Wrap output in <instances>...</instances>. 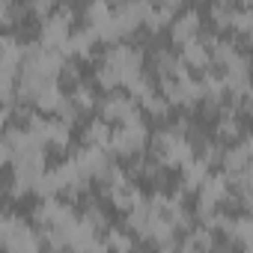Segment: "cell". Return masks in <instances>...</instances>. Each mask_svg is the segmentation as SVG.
<instances>
[{
	"label": "cell",
	"mask_w": 253,
	"mask_h": 253,
	"mask_svg": "<svg viewBox=\"0 0 253 253\" xmlns=\"http://www.w3.org/2000/svg\"><path fill=\"white\" fill-rule=\"evenodd\" d=\"M0 244H3L6 253H33L42 247V241L24 223V217H15V214H6L0 220Z\"/></svg>",
	"instance_id": "obj_1"
},
{
	"label": "cell",
	"mask_w": 253,
	"mask_h": 253,
	"mask_svg": "<svg viewBox=\"0 0 253 253\" xmlns=\"http://www.w3.org/2000/svg\"><path fill=\"white\" fill-rule=\"evenodd\" d=\"M143 146H146V122H143V116L137 113V116H131L128 122H122L119 131H113L110 149L119 152V155H134V152H140Z\"/></svg>",
	"instance_id": "obj_2"
},
{
	"label": "cell",
	"mask_w": 253,
	"mask_h": 253,
	"mask_svg": "<svg viewBox=\"0 0 253 253\" xmlns=\"http://www.w3.org/2000/svg\"><path fill=\"white\" fill-rule=\"evenodd\" d=\"M36 223L48 232H57V229H66L69 223H75V211H72V206H66L54 197H45L42 206L36 209Z\"/></svg>",
	"instance_id": "obj_3"
},
{
	"label": "cell",
	"mask_w": 253,
	"mask_h": 253,
	"mask_svg": "<svg viewBox=\"0 0 253 253\" xmlns=\"http://www.w3.org/2000/svg\"><path fill=\"white\" fill-rule=\"evenodd\" d=\"M140 63H143V57H140L134 48H125V45L113 48V51L104 57V66H107V69H113V72H116V78H119L122 84H128L134 75H140V72H143V69H140Z\"/></svg>",
	"instance_id": "obj_4"
},
{
	"label": "cell",
	"mask_w": 253,
	"mask_h": 253,
	"mask_svg": "<svg viewBox=\"0 0 253 253\" xmlns=\"http://www.w3.org/2000/svg\"><path fill=\"white\" fill-rule=\"evenodd\" d=\"M75 161H78V167H81V173L86 176V179H104L107 176V170H110V161H107V155H104V149L101 146H86V149H81L78 155H75Z\"/></svg>",
	"instance_id": "obj_5"
},
{
	"label": "cell",
	"mask_w": 253,
	"mask_h": 253,
	"mask_svg": "<svg viewBox=\"0 0 253 253\" xmlns=\"http://www.w3.org/2000/svg\"><path fill=\"white\" fill-rule=\"evenodd\" d=\"M229 197V179L226 176H206V182L200 185V211L217 209L223 200Z\"/></svg>",
	"instance_id": "obj_6"
},
{
	"label": "cell",
	"mask_w": 253,
	"mask_h": 253,
	"mask_svg": "<svg viewBox=\"0 0 253 253\" xmlns=\"http://www.w3.org/2000/svg\"><path fill=\"white\" fill-rule=\"evenodd\" d=\"M101 110H104V119H107V122H128L131 116L140 113L134 95H116V92L101 104Z\"/></svg>",
	"instance_id": "obj_7"
},
{
	"label": "cell",
	"mask_w": 253,
	"mask_h": 253,
	"mask_svg": "<svg viewBox=\"0 0 253 253\" xmlns=\"http://www.w3.org/2000/svg\"><path fill=\"white\" fill-rule=\"evenodd\" d=\"M253 161V137H247V140H241L235 149H229L226 155H223V164H226V170H229V176H238L247 164Z\"/></svg>",
	"instance_id": "obj_8"
},
{
	"label": "cell",
	"mask_w": 253,
	"mask_h": 253,
	"mask_svg": "<svg viewBox=\"0 0 253 253\" xmlns=\"http://www.w3.org/2000/svg\"><path fill=\"white\" fill-rule=\"evenodd\" d=\"M200 36V15L191 9V12H185L176 24H173V42L176 45H188V42H194Z\"/></svg>",
	"instance_id": "obj_9"
},
{
	"label": "cell",
	"mask_w": 253,
	"mask_h": 253,
	"mask_svg": "<svg viewBox=\"0 0 253 253\" xmlns=\"http://www.w3.org/2000/svg\"><path fill=\"white\" fill-rule=\"evenodd\" d=\"M206 176H209V161L203 158H191L185 167H182V179H185V188H191V191H200V185L206 182Z\"/></svg>",
	"instance_id": "obj_10"
},
{
	"label": "cell",
	"mask_w": 253,
	"mask_h": 253,
	"mask_svg": "<svg viewBox=\"0 0 253 253\" xmlns=\"http://www.w3.org/2000/svg\"><path fill=\"white\" fill-rule=\"evenodd\" d=\"M185 51H182V60L191 66V69H206L209 63H211V51L203 45V42H188V45H182Z\"/></svg>",
	"instance_id": "obj_11"
},
{
	"label": "cell",
	"mask_w": 253,
	"mask_h": 253,
	"mask_svg": "<svg viewBox=\"0 0 253 253\" xmlns=\"http://www.w3.org/2000/svg\"><path fill=\"white\" fill-rule=\"evenodd\" d=\"M63 101H66V98H63V92H60V86H57L54 81H48V84L36 92V98H33V104H36L39 110H60Z\"/></svg>",
	"instance_id": "obj_12"
},
{
	"label": "cell",
	"mask_w": 253,
	"mask_h": 253,
	"mask_svg": "<svg viewBox=\"0 0 253 253\" xmlns=\"http://www.w3.org/2000/svg\"><path fill=\"white\" fill-rule=\"evenodd\" d=\"M110 18H113V9L107 6V0H92V3L86 6V24H89V30H101L104 24H110Z\"/></svg>",
	"instance_id": "obj_13"
},
{
	"label": "cell",
	"mask_w": 253,
	"mask_h": 253,
	"mask_svg": "<svg viewBox=\"0 0 253 253\" xmlns=\"http://www.w3.org/2000/svg\"><path fill=\"white\" fill-rule=\"evenodd\" d=\"M238 244H244V247H253V217H238V220H226V226H223Z\"/></svg>",
	"instance_id": "obj_14"
},
{
	"label": "cell",
	"mask_w": 253,
	"mask_h": 253,
	"mask_svg": "<svg viewBox=\"0 0 253 253\" xmlns=\"http://www.w3.org/2000/svg\"><path fill=\"white\" fill-rule=\"evenodd\" d=\"M86 143L101 146V149H110V143H113V131L107 128V119H98V122L89 125V128H86Z\"/></svg>",
	"instance_id": "obj_15"
},
{
	"label": "cell",
	"mask_w": 253,
	"mask_h": 253,
	"mask_svg": "<svg viewBox=\"0 0 253 253\" xmlns=\"http://www.w3.org/2000/svg\"><path fill=\"white\" fill-rule=\"evenodd\" d=\"M170 21H173V9L164 6V3H161L158 9H149V12H146V27H149V30H161V27H167Z\"/></svg>",
	"instance_id": "obj_16"
},
{
	"label": "cell",
	"mask_w": 253,
	"mask_h": 253,
	"mask_svg": "<svg viewBox=\"0 0 253 253\" xmlns=\"http://www.w3.org/2000/svg\"><path fill=\"white\" fill-rule=\"evenodd\" d=\"M241 134V122H238V116H223L220 122H217V137H223V140H232V137H238Z\"/></svg>",
	"instance_id": "obj_17"
},
{
	"label": "cell",
	"mask_w": 253,
	"mask_h": 253,
	"mask_svg": "<svg viewBox=\"0 0 253 253\" xmlns=\"http://www.w3.org/2000/svg\"><path fill=\"white\" fill-rule=\"evenodd\" d=\"M232 30H238V33H250L253 30V9H235L232 12V24H229Z\"/></svg>",
	"instance_id": "obj_18"
},
{
	"label": "cell",
	"mask_w": 253,
	"mask_h": 253,
	"mask_svg": "<svg viewBox=\"0 0 253 253\" xmlns=\"http://www.w3.org/2000/svg\"><path fill=\"white\" fill-rule=\"evenodd\" d=\"M214 244V238H211V229L206 226V229H197L194 235H188L185 241H182V247H211Z\"/></svg>",
	"instance_id": "obj_19"
},
{
	"label": "cell",
	"mask_w": 253,
	"mask_h": 253,
	"mask_svg": "<svg viewBox=\"0 0 253 253\" xmlns=\"http://www.w3.org/2000/svg\"><path fill=\"white\" fill-rule=\"evenodd\" d=\"M84 220H86L92 229H104V226H107V217H104V211H101L95 203H89V206H86V211H84Z\"/></svg>",
	"instance_id": "obj_20"
},
{
	"label": "cell",
	"mask_w": 253,
	"mask_h": 253,
	"mask_svg": "<svg viewBox=\"0 0 253 253\" xmlns=\"http://www.w3.org/2000/svg\"><path fill=\"white\" fill-rule=\"evenodd\" d=\"M72 101L78 104V110H89V107L95 104V92H92L89 86H78L75 95H72Z\"/></svg>",
	"instance_id": "obj_21"
},
{
	"label": "cell",
	"mask_w": 253,
	"mask_h": 253,
	"mask_svg": "<svg viewBox=\"0 0 253 253\" xmlns=\"http://www.w3.org/2000/svg\"><path fill=\"white\" fill-rule=\"evenodd\" d=\"M104 244H107V247H116V250H128V247H131V238L122 235V232H116V229H110Z\"/></svg>",
	"instance_id": "obj_22"
},
{
	"label": "cell",
	"mask_w": 253,
	"mask_h": 253,
	"mask_svg": "<svg viewBox=\"0 0 253 253\" xmlns=\"http://www.w3.org/2000/svg\"><path fill=\"white\" fill-rule=\"evenodd\" d=\"M54 3H57V0H33L30 6H33V12H36V15H48V12L54 9Z\"/></svg>",
	"instance_id": "obj_23"
},
{
	"label": "cell",
	"mask_w": 253,
	"mask_h": 253,
	"mask_svg": "<svg viewBox=\"0 0 253 253\" xmlns=\"http://www.w3.org/2000/svg\"><path fill=\"white\" fill-rule=\"evenodd\" d=\"M244 6H247V9H253V0H244Z\"/></svg>",
	"instance_id": "obj_24"
},
{
	"label": "cell",
	"mask_w": 253,
	"mask_h": 253,
	"mask_svg": "<svg viewBox=\"0 0 253 253\" xmlns=\"http://www.w3.org/2000/svg\"><path fill=\"white\" fill-rule=\"evenodd\" d=\"M247 36H250V45H253V30H250V33H247Z\"/></svg>",
	"instance_id": "obj_25"
}]
</instances>
